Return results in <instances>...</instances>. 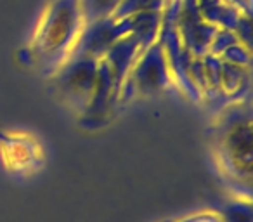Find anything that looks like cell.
I'll use <instances>...</instances> for the list:
<instances>
[{"label":"cell","instance_id":"obj_1","mask_svg":"<svg viewBox=\"0 0 253 222\" xmlns=\"http://www.w3.org/2000/svg\"><path fill=\"white\" fill-rule=\"evenodd\" d=\"M0 158L9 174L28 177L45 165V151L39 139L30 132L2 131L0 132Z\"/></svg>","mask_w":253,"mask_h":222},{"label":"cell","instance_id":"obj_2","mask_svg":"<svg viewBox=\"0 0 253 222\" xmlns=\"http://www.w3.org/2000/svg\"><path fill=\"white\" fill-rule=\"evenodd\" d=\"M250 117L241 122V118L232 122L229 129H225L218 139H220V151L224 156V163H232V167L239 169L243 167L245 172L250 176V156H252V127H250Z\"/></svg>","mask_w":253,"mask_h":222}]
</instances>
